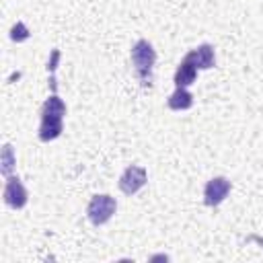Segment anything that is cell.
Masks as SVG:
<instances>
[{"instance_id":"11","label":"cell","mask_w":263,"mask_h":263,"mask_svg":"<svg viewBox=\"0 0 263 263\" xmlns=\"http://www.w3.org/2000/svg\"><path fill=\"white\" fill-rule=\"evenodd\" d=\"M29 37H31V33H29L27 25L23 21H16V25H12V29H10V39L21 43V41H27Z\"/></svg>"},{"instance_id":"4","label":"cell","mask_w":263,"mask_h":263,"mask_svg":"<svg viewBox=\"0 0 263 263\" xmlns=\"http://www.w3.org/2000/svg\"><path fill=\"white\" fill-rule=\"evenodd\" d=\"M4 203L12 210H21L27 205L29 201V191L23 185V181L16 175H8L6 177V185H4Z\"/></svg>"},{"instance_id":"2","label":"cell","mask_w":263,"mask_h":263,"mask_svg":"<svg viewBox=\"0 0 263 263\" xmlns=\"http://www.w3.org/2000/svg\"><path fill=\"white\" fill-rule=\"evenodd\" d=\"M154 62H156V51H154L152 43L146 39H138L132 47V66H134V72H136V76L144 88L152 86Z\"/></svg>"},{"instance_id":"12","label":"cell","mask_w":263,"mask_h":263,"mask_svg":"<svg viewBox=\"0 0 263 263\" xmlns=\"http://www.w3.org/2000/svg\"><path fill=\"white\" fill-rule=\"evenodd\" d=\"M58 62H60V49H51V55H49V62H47V72H51V78H49V86L51 90H55V68H58Z\"/></svg>"},{"instance_id":"7","label":"cell","mask_w":263,"mask_h":263,"mask_svg":"<svg viewBox=\"0 0 263 263\" xmlns=\"http://www.w3.org/2000/svg\"><path fill=\"white\" fill-rule=\"evenodd\" d=\"M185 58H187L197 70H210V68L216 66V51H214V45H210V43L197 45V47L191 49Z\"/></svg>"},{"instance_id":"3","label":"cell","mask_w":263,"mask_h":263,"mask_svg":"<svg viewBox=\"0 0 263 263\" xmlns=\"http://www.w3.org/2000/svg\"><path fill=\"white\" fill-rule=\"evenodd\" d=\"M117 210V201L115 197L107 195V193H99V195H92L88 205H86V216L88 220L95 224V226H101L105 222L111 220V216L115 214Z\"/></svg>"},{"instance_id":"1","label":"cell","mask_w":263,"mask_h":263,"mask_svg":"<svg viewBox=\"0 0 263 263\" xmlns=\"http://www.w3.org/2000/svg\"><path fill=\"white\" fill-rule=\"evenodd\" d=\"M64 115H66V103L58 95L47 97L41 107V123H39V132H37L41 142L60 138V134L64 129Z\"/></svg>"},{"instance_id":"10","label":"cell","mask_w":263,"mask_h":263,"mask_svg":"<svg viewBox=\"0 0 263 263\" xmlns=\"http://www.w3.org/2000/svg\"><path fill=\"white\" fill-rule=\"evenodd\" d=\"M0 171H2V175L4 177H8V175H12V168H14V150H12V146L10 144H4L2 146V156H0Z\"/></svg>"},{"instance_id":"5","label":"cell","mask_w":263,"mask_h":263,"mask_svg":"<svg viewBox=\"0 0 263 263\" xmlns=\"http://www.w3.org/2000/svg\"><path fill=\"white\" fill-rule=\"evenodd\" d=\"M148 181V173L144 166H138V164H132L127 166L121 177H119V189L125 193V195H134L138 193Z\"/></svg>"},{"instance_id":"6","label":"cell","mask_w":263,"mask_h":263,"mask_svg":"<svg viewBox=\"0 0 263 263\" xmlns=\"http://www.w3.org/2000/svg\"><path fill=\"white\" fill-rule=\"evenodd\" d=\"M230 187L232 185H230V181L226 177H214V179H210L205 183V187H203V203L210 205V208L220 205L228 197Z\"/></svg>"},{"instance_id":"8","label":"cell","mask_w":263,"mask_h":263,"mask_svg":"<svg viewBox=\"0 0 263 263\" xmlns=\"http://www.w3.org/2000/svg\"><path fill=\"white\" fill-rule=\"evenodd\" d=\"M195 78H197V68L187 58H183L179 62L177 70H175V86L177 88H187L195 82Z\"/></svg>"},{"instance_id":"9","label":"cell","mask_w":263,"mask_h":263,"mask_svg":"<svg viewBox=\"0 0 263 263\" xmlns=\"http://www.w3.org/2000/svg\"><path fill=\"white\" fill-rule=\"evenodd\" d=\"M166 105L173 111H187L193 107V95L187 88H175V92L168 97Z\"/></svg>"}]
</instances>
